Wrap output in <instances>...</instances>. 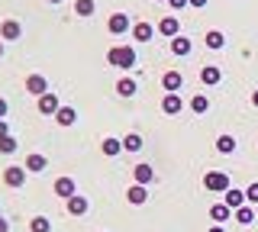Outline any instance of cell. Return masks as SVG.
<instances>
[{"mask_svg":"<svg viewBox=\"0 0 258 232\" xmlns=\"http://www.w3.org/2000/svg\"><path fill=\"white\" fill-rule=\"evenodd\" d=\"M107 61L113 68H123V71H129L136 65V49L133 45H113V49L107 52Z\"/></svg>","mask_w":258,"mask_h":232,"instance_id":"cell-1","label":"cell"},{"mask_svg":"<svg viewBox=\"0 0 258 232\" xmlns=\"http://www.w3.org/2000/svg\"><path fill=\"white\" fill-rule=\"evenodd\" d=\"M204 187H207V190H213V194H226V190H229V174H223V171H210L207 178H204Z\"/></svg>","mask_w":258,"mask_h":232,"instance_id":"cell-2","label":"cell"},{"mask_svg":"<svg viewBox=\"0 0 258 232\" xmlns=\"http://www.w3.org/2000/svg\"><path fill=\"white\" fill-rule=\"evenodd\" d=\"M23 181H26V168L23 165H13L4 171V184L7 187H23Z\"/></svg>","mask_w":258,"mask_h":232,"instance_id":"cell-3","label":"cell"},{"mask_svg":"<svg viewBox=\"0 0 258 232\" xmlns=\"http://www.w3.org/2000/svg\"><path fill=\"white\" fill-rule=\"evenodd\" d=\"M58 110H61V103H58V97H55L52 91L39 97V113H45V116H55V113H58Z\"/></svg>","mask_w":258,"mask_h":232,"instance_id":"cell-4","label":"cell"},{"mask_svg":"<svg viewBox=\"0 0 258 232\" xmlns=\"http://www.w3.org/2000/svg\"><path fill=\"white\" fill-rule=\"evenodd\" d=\"M23 36V26L16 20H4V26H0V39H7V42H16V39Z\"/></svg>","mask_w":258,"mask_h":232,"instance_id":"cell-5","label":"cell"},{"mask_svg":"<svg viewBox=\"0 0 258 232\" xmlns=\"http://www.w3.org/2000/svg\"><path fill=\"white\" fill-rule=\"evenodd\" d=\"M26 91L36 94V97H42V94H48V81H45L42 74H29L26 78Z\"/></svg>","mask_w":258,"mask_h":232,"instance_id":"cell-6","label":"cell"},{"mask_svg":"<svg viewBox=\"0 0 258 232\" xmlns=\"http://www.w3.org/2000/svg\"><path fill=\"white\" fill-rule=\"evenodd\" d=\"M107 29H110L113 36H123L126 29H129V17H126V13H113L110 23H107Z\"/></svg>","mask_w":258,"mask_h":232,"instance_id":"cell-7","label":"cell"},{"mask_svg":"<svg viewBox=\"0 0 258 232\" xmlns=\"http://www.w3.org/2000/svg\"><path fill=\"white\" fill-rule=\"evenodd\" d=\"M229 210H239V206H245L248 200H245V190H236V187H229L226 190V200H223Z\"/></svg>","mask_w":258,"mask_h":232,"instance_id":"cell-8","label":"cell"},{"mask_svg":"<svg viewBox=\"0 0 258 232\" xmlns=\"http://www.w3.org/2000/svg\"><path fill=\"white\" fill-rule=\"evenodd\" d=\"M161 84H165V91H168V94H177V91H181V84H184L181 71H165V78H161Z\"/></svg>","mask_w":258,"mask_h":232,"instance_id":"cell-9","label":"cell"},{"mask_svg":"<svg viewBox=\"0 0 258 232\" xmlns=\"http://www.w3.org/2000/svg\"><path fill=\"white\" fill-rule=\"evenodd\" d=\"M181 107H184V103H181V97H177V94H165V100H161V110H165L168 116H177V113H181Z\"/></svg>","mask_w":258,"mask_h":232,"instance_id":"cell-10","label":"cell"},{"mask_svg":"<svg viewBox=\"0 0 258 232\" xmlns=\"http://www.w3.org/2000/svg\"><path fill=\"white\" fill-rule=\"evenodd\" d=\"M126 197H129V203H145V200H149V190H145V184H133V187L126 190Z\"/></svg>","mask_w":258,"mask_h":232,"instance_id":"cell-11","label":"cell"},{"mask_svg":"<svg viewBox=\"0 0 258 232\" xmlns=\"http://www.w3.org/2000/svg\"><path fill=\"white\" fill-rule=\"evenodd\" d=\"M220 78H223V71L216 68V65H207L204 71H200V81H204L207 87H213V84H220Z\"/></svg>","mask_w":258,"mask_h":232,"instance_id":"cell-12","label":"cell"},{"mask_svg":"<svg viewBox=\"0 0 258 232\" xmlns=\"http://www.w3.org/2000/svg\"><path fill=\"white\" fill-rule=\"evenodd\" d=\"M158 33H161V36H168V39H174L177 33H181V26H177V20H174V17H165V20L158 23Z\"/></svg>","mask_w":258,"mask_h":232,"instance_id":"cell-13","label":"cell"},{"mask_svg":"<svg viewBox=\"0 0 258 232\" xmlns=\"http://www.w3.org/2000/svg\"><path fill=\"white\" fill-rule=\"evenodd\" d=\"M23 168H26V171H32V174H42L45 168H48V162H45V155H29Z\"/></svg>","mask_w":258,"mask_h":232,"instance_id":"cell-14","label":"cell"},{"mask_svg":"<svg viewBox=\"0 0 258 232\" xmlns=\"http://www.w3.org/2000/svg\"><path fill=\"white\" fill-rule=\"evenodd\" d=\"M68 213H71V216H84V213H87V200L81 197V194L68 197Z\"/></svg>","mask_w":258,"mask_h":232,"instance_id":"cell-15","label":"cell"},{"mask_svg":"<svg viewBox=\"0 0 258 232\" xmlns=\"http://www.w3.org/2000/svg\"><path fill=\"white\" fill-rule=\"evenodd\" d=\"M152 36H155V29H152L149 23H136V26H133V39H136V42H149Z\"/></svg>","mask_w":258,"mask_h":232,"instance_id":"cell-16","label":"cell"},{"mask_svg":"<svg viewBox=\"0 0 258 232\" xmlns=\"http://www.w3.org/2000/svg\"><path fill=\"white\" fill-rule=\"evenodd\" d=\"M55 194L64 197V200L75 197V181H71V178H58V181H55Z\"/></svg>","mask_w":258,"mask_h":232,"instance_id":"cell-17","label":"cell"},{"mask_svg":"<svg viewBox=\"0 0 258 232\" xmlns=\"http://www.w3.org/2000/svg\"><path fill=\"white\" fill-rule=\"evenodd\" d=\"M229 216H232V210H229L226 203H216V206H210V219H216L220 226H223L226 219H229Z\"/></svg>","mask_w":258,"mask_h":232,"instance_id":"cell-18","label":"cell"},{"mask_svg":"<svg viewBox=\"0 0 258 232\" xmlns=\"http://www.w3.org/2000/svg\"><path fill=\"white\" fill-rule=\"evenodd\" d=\"M171 52H174V55H181V58H184V55H190V39L174 36V39H171Z\"/></svg>","mask_w":258,"mask_h":232,"instance_id":"cell-19","label":"cell"},{"mask_svg":"<svg viewBox=\"0 0 258 232\" xmlns=\"http://www.w3.org/2000/svg\"><path fill=\"white\" fill-rule=\"evenodd\" d=\"M258 219V216H255V210H252V206H239V210H236V222H242V226H248V222H255Z\"/></svg>","mask_w":258,"mask_h":232,"instance_id":"cell-20","label":"cell"},{"mask_svg":"<svg viewBox=\"0 0 258 232\" xmlns=\"http://www.w3.org/2000/svg\"><path fill=\"white\" fill-rule=\"evenodd\" d=\"M55 119H58V126H75V119H78V113L71 107H61L58 113H55Z\"/></svg>","mask_w":258,"mask_h":232,"instance_id":"cell-21","label":"cell"},{"mask_svg":"<svg viewBox=\"0 0 258 232\" xmlns=\"http://www.w3.org/2000/svg\"><path fill=\"white\" fill-rule=\"evenodd\" d=\"M133 174H136V184H149L152 178H155V171H152L149 165H136V171H133Z\"/></svg>","mask_w":258,"mask_h":232,"instance_id":"cell-22","label":"cell"},{"mask_svg":"<svg viewBox=\"0 0 258 232\" xmlns=\"http://www.w3.org/2000/svg\"><path fill=\"white\" fill-rule=\"evenodd\" d=\"M216 148H220L223 155H232V151H236V139H232V135H220V139H216Z\"/></svg>","mask_w":258,"mask_h":232,"instance_id":"cell-23","label":"cell"},{"mask_svg":"<svg viewBox=\"0 0 258 232\" xmlns=\"http://www.w3.org/2000/svg\"><path fill=\"white\" fill-rule=\"evenodd\" d=\"M207 45H210V49H223V45H226V36L220 33V29H210V33H207Z\"/></svg>","mask_w":258,"mask_h":232,"instance_id":"cell-24","label":"cell"},{"mask_svg":"<svg viewBox=\"0 0 258 232\" xmlns=\"http://www.w3.org/2000/svg\"><path fill=\"white\" fill-rule=\"evenodd\" d=\"M116 94H119V97H133V94H136V81H133V78H123V81L116 84Z\"/></svg>","mask_w":258,"mask_h":232,"instance_id":"cell-25","label":"cell"},{"mask_svg":"<svg viewBox=\"0 0 258 232\" xmlns=\"http://www.w3.org/2000/svg\"><path fill=\"white\" fill-rule=\"evenodd\" d=\"M123 148H126V151H139V148H142V135H139V132H129L126 139H123Z\"/></svg>","mask_w":258,"mask_h":232,"instance_id":"cell-26","label":"cell"},{"mask_svg":"<svg viewBox=\"0 0 258 232\" xmlns=\"http://www.w3.org/2000/svg\"><path fill=\"white\" fill-rule=\"evenodd\" d=\"M75 13L78 17H94V0H75Z\"/></svg>","mask_w":258,"mask_h":232,"instance_id":"cell-27","label":"cell"},{"mask_svg":"<svg viewBox=\"0 0 258 232\" xmlns=\"http://www.w3.org/2000/svg\"><path fill=\"white\" fill-rule=\"evenodd\" d=\"M119 148H123V139H103V155H119Z\"/></svg>","mask_w":258,"mask_h":232,"instance_id":"cell-28","label":"cell"},{"mask_svg":"<svg viewBox=\"0 0 258 232\" xmlns=\"http://www.w3.org/2000/svg\"><path fill=\"white\" fill-rule=\"evenodd\" d=\"M190 110H194V113H207V110H210V100L204 97V94H197V97L190 100Z\"/></svg>","mask_w":258,"mask_h":232,"instance_id":"cell-29","label":"cell"},{"mask_svg":"<svg viewBox=\"0 0 258 232\" xmlns=\"http://www.w3.org/2000/svg\"><path fill=\"white\" fill-rule=\"evenodd\" d=\"M29 229H32V232H52V222H48L45 216H36V219L29 222Z\"/></svg>","mask_w":258,"mask_h":232,"instance_id":"cell-30","label":"cell"},{"mask_svg":"<svg viewBox=\"0 0 258 232\" xmlns=\"http://www.w3.org/2000/svg\"><path fill=\"white\" fill-rule=\"evenodd\" d=\"M16 145H20V142H16L13 135H4V139H0V151H4V155H10V151H16Z\"/></svg>","mask_w":258,"mask_h":232,"instance_id":"cell-31","label":"cell"},{"mask_svg":"<svg viewBox=\"0 0 258 232\" xmlns=\"http://www.w3.org/2000/svg\"><path fill=\"white\" fill-rule=\"evenodd\" d=\"M245 200L258 206V181H255V184H248V190H245Z\"/></svg>","mask_w":258,"mask_h":232,"instance_id":"cell-32","label":"cell"},{"mask_svg":"<svg viewBox=\"0 0 258 232\" xmlns=\"http://www.w3.org/2000/svg\"><path fill=\"white\" fill-rule=\"evenodd\" d=\"M168 4H171V7H174V10H184V7H187V4H190V0H168Z\"/></svg>","mask_w":258,"mask_h":232,"instance_id":"cell-33","label":"cell"},{"mask_svg":"<svg viewBox=\"0 0 258 232\" xmlns=\"http://www.w3.org/2000/svg\"><path fill=\"white\" fill-rule=\"evenodd\" d=\"M4 135H10V129H7V123L0 119V139H4Z\"/></svg>","mask_w":258,"mask_h":232,"instance_id":"cell-34","label":"cell"},{"mask_svg":"<svg viewBox=\"0 0 258 232\" xmlns=\"http://www.w3.org/2000/svg\"><path fill=\"white\" fill-rule=\"evenodd\" d=\"M0 232H10V222L7 219H0Z\"/></svg>","mask_w":258,"mask_h":232,"instance_id":"cell-35","label":"cell"},{"mask_svg":"<svg viewBox=\"0 0 258 232\" xmlns=\"http://www.w3.org/2000/svg\"><path fill=\"white\" fill-rule=\"evenodd\" d=\"M4 113H7V100L0 97V116H4Z\"/></svg>","mask_w":258,"mask_h":232,"instance_id":"cell-36","label":"cell"},{"mask_svg":"<svg viewBox=\"0 0 258 232\" xmlns=\"http://www.w3.org/2000/svg\"><path fill=\"white\" fill-rule=\"evenodd\" d=\"M190 7H207V0H190Z\"/></svg>","mask_w":258,"mask_h":232,"instance_id":"cell-37","label":"cell"},{"mask_svg":"<svg viewBox=\"0 0 258 232\" xmlns=\"http://www.w3.org/2000/svg\"><path fill=\"white\" fill-rule=\"evenodd\" d=\"M210 232H226V229L220 226V222H216V226H213V229H210Z\"/></svg>","mask_w":258,"mask_h":232,"instance_id":"cell-38","label":"cell"},{"mask_svg":"<svg viewBox=\"0 0 258 232\" xmlns=\"http://www.w3.org/2000/svg\"><path fill=\"white\" fill-rule=\"evenodd\" d=\"M252 103H255V107H258V91H255V94H252Z\"/></svg>","mask_w":258,"mask_h":232,"instance_id":"cell-39","label":"cell"},{"mask_svg":"<svg viewBox=\"0 0 258 232\" xmlns=\"http://www.w3.org/2000/svg\"><path fill=\"white\" fill-rule=\"evenodd\" d=\"M0 55H4V39H0Z\"/></svg>","mask_w":258,"mask_h":232,"instance_id":"cell-40","label":"cell"},{"mask_svg":"<svg viewBox=\"0 0 258 232\" xmlns=\"http://www.w3.org/2000/svg\"><path fill=\"white\" fill-rule=\"evenodd\" d=\"M48 4H61V0H48Z\"/></svg>","mask_w":258,"mask_h":232,"instance_id":"cell-41","label":"cell"},{"mask_svg":"<svg viewBox=\"0 0 258 232\" xmlns=\"http://www.w3.org/2000/svg\"><path fill=\"white\" fill-rule=\"evenodd\" d=\"M255 216H258V206H255Z\"/></svg>","mask_w":258,"mask_h":232,"instance_id":"cell-42","label":"cell"}]
</instances>
